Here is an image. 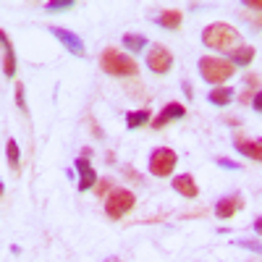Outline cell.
<instances>
[{"label":"cell","instance_id":"7a4b0ae2","mask_svg":"<svg viewBox=\"0 0 262 262\" xmlns=\"http://www.w3.org/2000/svg\"><path fill=\"white\" fill-rule=\"evenodd\" d=\"M100 69L111 76H118V79H128V76H137L139 74V66L137 60L116 50V48H105L102 55H100Z\"/></svg>","mask_w":262,"mask_h":262},{"label":"cell","instance_id":"30bf717a","mask_svg":"<svg viewBox=\"0 0 262 262\" xmlns=\"http://www.w3.org/2000/svg\"><path fill=\"white\" fill-rule=\"evenodd\" d=\"M242 207H244V196L242 194H228V196H223V200L215 205V215L223 217V221H228V217H233Z\"/></svg>","mask_w":262,"mask_h":262},{"label":"cell","instance_id":"52a82bcc","mask_svg":"<svg viewBox=\"0 0 262 262\" xmlns=\"http://www.w3.org/2000/svg\"><path fill=\"white\" fill-rule=\"evenodd\" d=\"M186 116V107L181 105V102H168L163 111L152 118L149 123H152V128H165L168 123H173V121H181Z\"/></svg>","mask_w":262,"mask_h":262},{"label":"cell","instance_id":"83f0119b","mask_svg":"<svg viewBox=\"0 0 262 262\" xmlns=\"http://www.w3.org/2000/svg\"><path fill=\"white\" fill-rule=\"evenodd\" d=\"M184 92H186V97H194V95H191V84H189V81H184Z\"/></svg>","mask_w":262,"mask_h":262},{"label":"cell","instance_id":"e0dca14e","mask_svg":"<svg viewBox=\"0 0 262 262\" xmlns=\"http://www.w3.org/2000/svg\"><path fill=\"white\" fill-rule=\"evenodd\" d=\"M149 116H152V113L147 111V107H142V111H131V113H126V126H128V128H139V126H144L147 121H152Z\"/></svg>","mask_w":262,"mask_h":262},{"label":"cell","instance_id":"7402d4cb","mask_svg":"<svg viewBox=\"0 0 262 262\" xmlns=\"http://www.w3.org/2000/svg\"><path fill=\"white\" fill-rule=\"evenodd\" d=\"M16 105L21 111H27V95H24V84H16Z\"/></svg>","mask_w":262,"mask_h":262},{"label":"cell","instance_id":"6da1fadb","mask_svg":"<svg viewBox=\"0 0 262 262\" xmlns=\"http://www.w3.org/2000/svg\"><path fill=\"white\" fill-rule=\"evenodd\" d=\"M202 42L210 50H221V53H233L236 48H242V34H238L236 27L226 24V21H215V24H207L202 32Z\"/></svg>","mask_w":262,"mask_h":262},{"label":"cell","instance_id":"603a6c76","mask_svg":"<svg viewBox=\"0 0 262 262\" xmlns=\"http://www.w3.org/2000/svg\"><path fill=\"white\" fill-rule=\"evenodd\" d=\"M107 189H111V181H107V179H100L97 186H95V194H97V196H107V194H111Z\"/></svg>","mask_w":262,"mask_h":262},{"label":"cell","instance_id":"484cf974","mask_svg":"<svg viewBox=\"0 0 262 262\" xmlns=\"http://www.w3.org/2000/svg\"><path fill=\"white\" fill-rule=\"evenodd\" d=\"M217 163H221L223 168H238V163H231V160H226V158H217Z\"/></svg>","mask_w":262,"mask_h":262},{"label":"cell","instance_id":"4316f807","mask_svg":"<svg viewBox=\"0 0 262 262\" xmlns=\"http://www.w3.org/2000/svg\"><path fill=\"white\" fill-rule=\"evenodd\" d=\"M254 231L262 236V217H257V221H254Z\"/></svg>","mask_w":262,"mask_h":262},{"label":"cell","instance_id":"ac0fdd59","mask_svg":"<svg viewBox=\"0 0 262 262\" xmlns=\"http://www.w3.org/2000/svg\"><path fill=\"white\" fill-rule=\"evenodd\" d=\"M123 48L128 53H139V50L147 48V39L142 34H123Z\"/></svg>","mask_w":262,"mask_h":262},{"label":"cell","instance_id":"d4e9b609","mask_svg":"<svg viewBox=\"0 0 262 262\" xmlns=\"http://www.w3.org/2000/svg\"><path fill=\"white\" fill-rule=\"evenodd\" d=\"M244 6L247 8H254V11H262V0H247Z\"/></svg>","mask_w":262,"mask_h":262},{"label":"cell","instance_id":"8992f818","mask_svg":"<svg viewBox=\"0 0 262 262\" xmlns=\"http://www.w3.org/2000/svg\"><path fill=\"white\" fill-rule=\"evenodd\" d=\"M147 66H149V71L152 74H168L170 71V66H173V55L165 45H152L149 53H147Z\"/></svg>","mask_w":262,"mask_h":262},{"label":"cell","instance_id":"8fae6325","mask_svg":"<svg viewBox=\"0 0 262 262\" xmlns=\"http://www.w3.org/2000/svg\"><path fill=\"white\" fill-rule=\"evenodd\" d=\"M233 147L242 152L244 158H252V160L262 163V139H244L242 134H238L233 139Z\"/></svg>","mask_w":262,"mask_h":262},{"label":"cell","instance_id":"ffe728a7","mask_svg":"<svg viewBox=\"0 0 262 262\" xmlns=\"http://www.w3.org/2000/svg\"><path fill=\"white\" fill-rule=\"evenodd\" d=\"M50 13H58V11H69V8H74V0H50V3L45 6Z\"/></svg>","mask_w":262,"mask_h":262},{"label":"cell","instance_id":"7c38bea8","mask_svg":"<svg viewBox=\"0 0 262 262\" xmlns=\"http://www.w3.org/2000/svg\"><path fill=\"white\" fill-rule=\"evenodd\" d=\"M0 45H3V74L8 79H13L16 76V53H13V45L3 29H0Z\"/></svg>","mask_w":262,"mask_h":262},{"label":"cell","instance_id":"5b68a950","mask_svg":"<svg viewBox=\"0 0 262 262\" xmlns=\"http://www.w3.org/2000/svg\"><path fill=\"white\" fill-rule=\"evenodd\" d=\"M176 160H179V155L170 147L152 149V155H149V173H152V176H158V179H165V176L173 173V168H176Z\"/></svg>","mask_w":262,"mask_h":262},{"label":"cell","instance_id":"cb8c5ba5","mask_svg":"<svg viewBox=\"0 0 262 262\" xmlns=\"http://www.w3.org/2000/svg\"><path fill=\"white\" fill-rule=\"evenodd\" d=\"M252 107H254L257 113H262V90L254 92V97H252Z\"/></svg>","mask_w":262,"mask_h":262},{"label":"cell","instance_id":"4fadbf2b","mask_svg":"<svg viewBox=\"0 0 262 262\" xmlns=\"http://www.w3.org/2000/svg\"><path fill=\"white\" fill-rule=\"evenodd\" d=\"M173 189H176L179 194H184L186 200H194V196L200 194V186H196V181H194L191 173H181V176L173 179Z\"/></svg>","mask_w":262,"mask_h":262},{"label":"cell","instance_id":"44dd1931","mask_svg":"<svg viewBox=\"0 0 262 262\" xmlns=\"http://www.w3.org/2000/svg\"><path fill=\"white\" fill-rule=\"evenodd\" d=\"M238 247H244V249H252V252H257V254H262V244L259 242H252V238H242V242H236Z\"/></svg>","mask_w":262,"mask_h":262},{"label":"cell","instance_id":"2e32d148","mask_svg":"<svg viewBox=\"0 0 262 262\" xmlns=\"http://www.w3.org/2000/svg\"><path fill=\"white\" fill-rule=\"evenodd\" d=\"M254 60V48L252 45H242V48H236L231 53V63L233 66H249Z\"/></svg>","mask_w":262,"mask_h":262},{"label":"cell","instance_id":"277c9868","mask_svg":"<svg viewBox=\"0 0 262 262\" xmlns=\"http://www.w3.org/2000/svg\"><path fill=\"white\" fill-rule=\"evenodd\" d=\"M137 196L131 194L128 189H111V194L105 196V215L111 221H121V217L134 207Z\"/></svg>","mask_w":262,"mask_h":262},{"label":"cell","instance_id":"9a60e30c","mask_svg":"<svg viewBox=\"0 0 262 262\" xmlns=\"http://www.w3.org/2000/svg\"><path fill=\"white\" fill-rule=\"evenodd\" d=\"M233 95H236V92L231 90V86H215V90L207 95V100H210L212 105H221V107H223V105H228V102L233 100Z\"/></svg>","mask_w":262,"mask_h":262},{"label":"cell","instance_id":"9c48e42d","mask_svg":"<svg viewBox=\"0 0 262 262\" xmlns=\"http://www.w3.org/2000/svg\"><path fill=\"white\" fill-rule=\"evenodd\" d=\"M74 165H76V173H79V191H90V189H95L100 179H97V173H95L92 163L86 160V158H79Z\"/></svg>","mask_w":262,"mask_h":262},{"label":"cell","instance_id":"3957f363","mask_svg":"<svg viewBox=\"0 0 262 262\" xmlns=\"http://www.w3.org/2000/svg\"><path fill=\"white\" fill-rule=\"evenodd\" d=\"M200 74L210 84H221V81H226V79H231L236 74V66L231 60H226V58L205 55V58H200Z\"/></svg>","mask_w":262,"mask_h":262},{"label":"cell","instance_id":"d6986e66","mask_svg":"<svg viewBox=\"0 0 262 262\" xmlns=\"http://www.w3.org/2000/svg\"><path fill=\"white\" fill-rule=\"evenodd\" d=\"M6 155H8V165L11 168H18V144L13 142V139H8V144H6Z\"/></svg>","mask_w":262,"mask_h":262},{"label":"cell","instance_id":"f1b7e54d","mask_svg":"<svg viewBox=\"0 0 262 262\" xmlns=\"http://www.w3.org/2000/svg\"><path fill=\"white\" fill-rule=\"evenodd\" d=\"M105 262H121V259H118V257H107Z\"/></svg>","mask_w":262,"mask_h":262},{"label":"cell","instance_id":"ba28073f","mask_svg":"<svg viewBox=\"0 0 262 262\" xmlns=\"http://www.w3.org/2000/svg\"><path fill=\"white\" fill-rule=\"evenodd\" d=\"M53 32V37H58L60 42H63V48L69 50V53H74L76 58H84L86 55V48H84V42L74 34V32H69V29H63V27H53L50 29Z\"/></svg>","mask_w":262,"mask_h":262},{"label":"cell","instance_id":"5bb4252c","mask_svg":"<svg viewBox=\"0 0 262 262\" xmlns=\"http://www.w3.org/2000/svg\"><path fill=\"white\" fill-rule=\"evenodd\" d=\"M181 21H184V13H181L179 8H165V11L158 16V24L165 27V29H179Z\"/></svg>","mask_w":262,"mask_h":262}]
</instances>
